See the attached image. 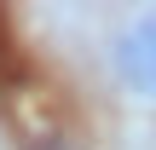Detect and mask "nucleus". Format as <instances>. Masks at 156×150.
<instances>
[{"label": "nucleus", "mask_w": 156, "mask_h": 150, "mask_svg": "<svg viewBox=\"0 0 156 150\" xmlns=\"http://www.w3.org/2000/svg\"><path fill=\"white\" fill-rule=\"evenodd\" d=\"M116 75L139 98H156V12H139L116 35Z\"/></svg>", "instance_id": "1"}]
</instances>
